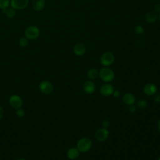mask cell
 I'll return each instance as SVG.
<instances>
[{"label": "cell", "mask_w": 160, "mask_h": 160, "mask_svg": "<svg viewBox=\"0 0 160 160\" xmlns=\"http://www.w3.org/2000/svg\"><path fill=\"white\" fill-rule=\"evenodd\" d=\"M99 75L101 79L106 82H111L115 76L114 71L108 67L102 68L99 72Z\"/></svg>", "instance_id": "cell-1"}, {"label": "cell", "mask_w": 160, "mask_h": 160, "mask_svg": "<svg viewBox=\"0 0 160 160\" xmlns=\"http://www.w3.org/2000/svg\"><path fill=\"white\" fill-rule=\"evenodd\" d=\"M92 147V141L90 138L84 137L81 138L77 142L76 148L80 152H86Z\"/></svg>", "instance_id": "cell-2"}, {"label": "cell", "mask_w": 160, "mask_h": 160, "mask_svg": "<svg viewBox=\"0 0 160 160\" xmlns=\"http://www.w3.org/2000/svg\"><path fill=\"white\" fill-rule=\"evenodd\" d=\"M39 29L34 25L28 26L24 31V36L26 37L29 40H34L39 38L40 36Z\"/></svg>", "instance_id": "cell-3"}, {"label": "cell", "mask_w": 160, "mask_h": 160, "mask_svg": "<svg viewBox=\"0 0 160 160\" xmlns=\"http://www.w3.org/2000/svg\"><path fill=\"white\" fill-rule=\"evenodd\" d=\"M114 61V56L112 52L108 51L103 53L100 57V62L104 67L111 66Z\"/></svg>", "instance_id": "cell-4"}, {"label": "cell", "mask_w": 160, "mask_h": 160, "mask_svg": "<svg viewBox=\"0 0 160 160\" xmlns=\"http://www.w3.org/2000/svg\"><path fill=\"white\" fill-rule=\"evenodd\" d=\"M109 132L108 129L105 128H99L95 132L94 136L97 141L102 142L106 140L109 137Z\"/></svg>", "instance_id": "cell-5"}, {"label": "cell", "mask_w": 160, "mask_h": 160, "mask_svg": "<svg viewBox=\"0 0 160 160\" xmlns=\"http://www.w3.org/2000/svg\"><path fill=\"white\" fill-rule=\"evenodd\" d=\"M29 1V0H10V5L15 10H22L28 6Z\"/></svg>", "instance_id": "cell-6"}, {"label": "cell", "mask_w": 160, "mask_h": 160, "mask_svg": "<svg viewBox=\"0 0 160 160\" xmlns=\"http://www.w3.org/2000/svg\"><path fill=\"white\" fill-rule=\"evenodd\" d=\"M39 91L45 94H50L53 91V85L48 81H43L39 85Z\"/></svg>", "instance_id": "cell-7"}, {"label": "cell", "mask_w": 160, "mask_h": 160, "mask_svg": "<svg viewBox=\"0 0 160 160\" xmlns=\"http://www.w3.org/2000/svg\"><path fill=\"white\" fill-rule=\"evenodd\" d=\"M9 103L14 109H18L21 108L22 104V101L21 97L16 94L11 95L9 98Z\"/></svg>", "instance_id": "cell-8"}, {"label": "cell", "mask_w": 160, "mask_h": 160, "mask_svg": "<svg viewBox=\"0 0 160 160\" xmlns=\"http://www.w3.org/2000/svg\"><path fill=\"white\" fill-rule=\"evenodd\" d=\"M114 87L109 83H106L102 84L99 89L100 93L104 96H109L112 94L114 92Z\"/></svg>", "instance_id": "cell-9"}, {"label": "cell", "mask_w": 160, "mask_h": 160, "mask_svg": "<svg viewBox=\"0 0 160 160\" xmlns=\"http://www.w3.org/2000/svg\"><path fill=\"white\" fill-rule=\"evenodd\" d=\"M86 51V48L84 44L82 42L76 43L73 47V52L77 56H83Z\"/></svg>", "instance_id": "cell-10"}, {"label": "cell", "mask_w": 160, "mask_h": 160, "mask_svg": "<svg viewBox=\"0 0 160 160\" xmlns=\"http://www.w3.org/2000/svg\"><path fill=\"white\" fill-rule=\"evenodd\" d=\"M82 88L86 93L91 94L95 92L96 89V86L95 83L92 81H87L84 83Z\"/></svg>", "instance_id": "cell-11"}, {"label": "cell", "mask_w": 160, "mask_h": 160, "mask_svg": "<svg viewBox=\"0 0 160 160\" xmlns=\"http://www.w3.org/2000/svg\"><path fill=\"white\" fill-rule=\"evenodd\" d=\"M143 91L144 94L147 96H152L156 93L157 87L154 84L148 83L144 86Z\"/></svg>", "instance_id": "cell-12"}, {"label": "cell", "mask_w": 160, "mask_h": 160, "mask_svg": "<svg viewBox=\"0 0 160 160\" xmlns=\"http://www.w3.org/2000/svg\"><path fill=\"white\" fill-rule=\"evenodd\" d=\"M123 102L128 106L133 105L136 102V98L134 94L130 92L126 93L122 97Z\"/></svg>", "instance_id": "cell-13"}, {"label": "cell", "mask_w": 160, "mask_h": 160, "mask_svg": "<svg viewBox=\"0 0 160 160\" xmlns=\"http://www.w3.org/2000/svg\"><path fill=\"white\" fill-rule=\"evenodd\" d=\"M45 0H32V8L36 11H42L45 6Z\"/></svg>", "instance_id": "cell-14"}, {"label": "cell", "mask_w": 160, "mask_h": 160, "mask_svg": "<svg viewBox=\"0 0 160 160\" xmlns=\"http://www.w3.org/2000/svg\"><path fill=\"white\" fill-rule=\"evenodd\" d=\"M79 153L80 152L77 148H71L67 152V156L69 159L74 160L79 157Z\"/></svg>", "instance_id": "cell-15"}, {"label": "cell", "mask_w": 160, "mask_h": 160, "mask_svg": "<svg viewBox=\"0 0 160 160\" xmlns=\"http://www.w3.org/2000/svg\"><path fill=\"white\" fill-rule=\"evenodd\" d=\"M158 18L157 12L155 11H149L145 14V19L149 23H153L156 21Z\"/></svg>", "instance_id": "cell-16"}, {"label": "cell", "mask_w": 160, "mask_h": 160, "mask_svg": "<svg viewBox=\"0 0 160 160\" xmlns=\"http://www.w3.org/2000/svg\"><path fill=\"white\" fill-rule=\"evenodd\" d=\"M2 12L5 14L8 18H13L16 16V10L12 8H7L1 10Z\"/></svg>", "instance_id": "cell-17"}, {"label": "cell", "mask_w": 160, "mask_h": 160, "mask_svg": "<svg viewBox=\"0 0 160 160\" xmlns=\"http://www.w3.org/2000/svg\"><path fill=\"white\" fill-rule=\"evenodd\" d=\"M98 74H99V72L95 68H91V69H89L87 72V77L91 80L96 79Z\"/></svg>", "instance_id": "cell-18"}, {"label": "cell", "mask_w": 160, "mask_h": 160, "mask_svg": "<svg viewBox=\"0 0 160 160\" xmlns=\"http://www.w3.org/2000/svg\"><path fill=\"white\" fill-rule=\"evenodd\" d=\"M18 44H19V46H21L22 48H25L29 44V39L25 36L21 37L19 38V41H18Z\"/></svg>", "instance_id": "cell-19"}, {"label": "cell", "mask_w": 160, "mask_h": 160, "mask_svg": "<svg viewBox=\"0 0 160 160\" xmlns=\"http://www.w3.org/2000/svg\"><path fill=\"white\" fill-rule=\"evenodd\" d=\"M147 106H148V102L144 99H140L136 103V106L138 107V108L140 109H145L147 107Z\"/></svg>", "instance_id": "cell-20"}, {"label": "cell", "mask_w": 160, "mask_h": 160, "mask_svg": "<svg viewBox=\"0 0 160 160\" xmlns=\"http://www.w3.org/2000/svg\"><path fill=\"white\" fill-rule=\"evenodd\" d=\"M10 5V0H0V8L1 9L8 8Z\"/></svg>", "instance_id": "cell-21"}, {"label": "cell", "mask_w": 160, "mask_h": 160, "mask_svg": "<svg viewBox=\"0 0 160 160\" xmlns=\"http://www.w3.org/2000/svg\"><path fill=\"white\" fill-rule=\"evenodd\" d=\"M144 28L140 25H138L134 28V32L136 34L141 35L144 33Z\"/></svg>", "instance_id": "cell-22"}, {"label": "cell", "mask_w": 160, "mask_h": 160, "mask_svg": "<svg viewBox=\"0 0 160 160\" xmlns=\"http://www.w3.org/2000/svg\"><path fill=\"white\" fill-rule=\"evenodd\" d=\"M16 115L18 116V117H19V118H22V117H23L24 116V114H25V111H24V110L23 109H22V108H18V109H17V111H16Z\"/></svg>", "instance_id": "cell-23"}, {"label": "cell", "mask_w": 160, "mask_h": 160, "mask_svg": "<svg viewBox=\"0 0 160 160\" xmlns=\"http://www.w3.org/2000/svg\"><path fill=\"white\" fill-rule=\"evenodd\" d=\"M102 126H103L104 128H108V127L109 126L110 122H109V121H108V120H104V121H103L102 122Z\"/></svg>", "instance_id": "cell-24"}, {"label": "cell", "mask_w": 160, "mask_h": 160, "mask_svg": "<svg viewBox=\"0 0 160 160\" xmlns=\"http://www.w3.org/2000/svg\"><path fill=\"white\" fill-rule=\"evenodd\" d=\"M136 109H137L136 107L134 106H133V105L130 106L129 108V111L130 112H131V113H134V112L136 111Z\"/></svg>", "instance_id": "cell-25"}, {"label": "cell", "mask_w": 160, "mask_h": 160, "mask_svg": "<svg viewBox=\"0 0 160 160\" xmlns=\"http://www.w3.org/2000/svg\"><path fill=\"white\" fill-rule=\"evenodd\" d=\"M112 95L114 98H118L120 96V91L118 90H115V91H114Z\"/></svg>", "instance_id": "cell-26"}, {"label": "cell", "mask_w": 160, "mask_h": 160, "mask_svg": "<svg viewBox=\"0 0 160 160\" xmlns=\"http://www.w3.org/2000/svg\"><path fill=\"white\" fill-rule=\"evenodd\" d=\"M154 101L157 103H159L160 102V94H156L154 98Z\"/></svg>", "instance_id": "cell-27"}, {"label": "cell", "mask_w": 160, "mask_h": 160, "mask_svg": "<svg viewBox=\"0 0 160 160\" xmlns=\"http://www.w3.org/2000/svg\"><path fill=\"white\" fill-rule=\"evenodd\" d=\"M3 116H4V109L1 106H0V119L2 118Z\"/></svg>", "instance_id": "cell-28"}, {"label": "cell", "mask_w": 160, "mask_h": 160, "mask_svg": "<svg viewBox=\"0 0 160 160\" xmlns=\"http://www.w3.org/2000/svg\"><path fill=\"white\" fill-rule=\"evenodd\" d=\"M154 10L156 12H160V4H156L154 7Z\"/></svg>", "instance_id": "cell-29"}, {"label": "cell", "mask_w": 160, "mask_h": 160, "mask_svg": "<svg viewBox=\"0 0 160 160\" xmlns=\"http://www.w3.org/2000/svg\"><path fill=\"white\" fill-rule=\"evenodd\" d=\"M158 129H159V131L160 132V119L159 120L158 123Z\"/></svg>", "instance_id": "cell-30"}, {"label": "cell", "mask_w": 160, "mask_h": 160, "mask_svg": "<svg viewBox=\"0 0 160 160\" xmlns=\"http://www.w3.org/2000/svg\"><path fill=\"white\" fill-rule=\"evenodd\" d=\"M17 160H26V159H24V158H19V159H18Z\"/></svg>", "instance_id": "cell-31"}, {"label": "cell", "mask_w": 160, "mask_h": 160, "mask_svg": "<svg viewBox=\"0 0 160 160\" xmlns=\"http://www.w3.org/2000/svg\"><path fill=\"white\" fill-rule=\"evenodd\" d=\"M158 18H159V21H160V13H159V16H158Z\"/></svg>", "instance_id": "cell-32"}, {"label": "cell", "mask_w": 160, "mask_h": 160, "mask_svg": "<svg viewBox=\"0 0 160 160\" xmlns=\"http://www.w3.org/2000/svg\"><path fill=\"white\" fill-rule=\"evenodd\" d=\"M158 160H160V157L158 158Z\"/></svg>", "instance_id": "cell-33"}]
</instances>
